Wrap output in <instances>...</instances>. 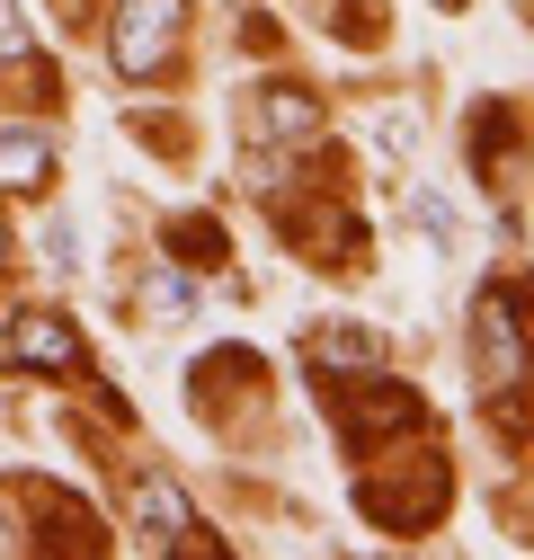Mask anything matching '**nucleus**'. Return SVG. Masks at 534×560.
I'll return each instance as SVG.
<instances>
[{
	"label": "nucleus",
	"instance_id": "f257e3e1",
	"mask_svg": "<svg viewBox=\"0 0 534 560\" xmlns=\"http://www.w3.org/2000/svg\"><path fill=\"white\" fill-rule=\"evenodd\" d=\"M445 489H454V480H445V454H400V471L374 463V471L357 480V508H365L383 534H428V516L445 508Z\"/></svg>",
	"mask_w": 534,
	"mask_h": 560
},
{
	"label": "nucleus",
	"instance_id": "f03ea898",
	"mask_svg": "<svg viewBox=\"0 0 534 560\" xmlns=\"http://www.w3.org/2000/svg\"><path fill=\"white\" fill-rule=\"evenodd\" d=\"M187 0H116V36H107V54H116V72L125 81H161L170 62H178V45H187Z\"/></svg>",
	"mask_w": 534,
	"mask_h": 560
},
{
	"label": "nucleus",
	"instance_id": "7ed1b4c3",
	"mask_svg": "<svg viewBox=\"0 0 534 560\" xmlns=\"http://www.w3.org/2000/svg\"><path fill=\"white\" fill-rule=\"evenodd\" d=\"M473 357H481V383L490 392H516L525 374H534V347H525V303L516 294H481V312H473Z\"/></svg>",
	"mask_w": 534,
	"mask_h": 560
},
{
	"label": "nucleus",
	"instance_id": "20e7f679",
	"mask_svg": "<svg viewBox=\"0 0 534 560\" xmlns=\"http://www.w3.org/2000/svg\"><path fill=\"white\" fill-rule=\"evenodd\" d=\"M0 365H10V374H62V383H72V374H81V329L62 320V312H19L10 329H0Z\"/></svg>",
	"mask_w": 534,
	"mask_h": 560
},
{
	"label": "nucleus",
	"instance_id": "39448f33",
	"mask_svg": "<svg viewBox=\"0 0 534 560\" xmlns=\"http://www.w3.org/2000/svg\"><path fill=\"white\" fill-rule=\"evenodd\" d=\"M277 232H294L321 267H348L365 249V223L348 214V205H312V196H277Z\"/></svg>",
	"mask_w": 534,
	"mask_h": 560
},
{
	"label": "nucleus",
	"instance_id": "423d86ee",
	"mask_svg": "<svg viewBox=\"0 0 534 560\" xmlns=\"http://www.w3.org/2000/svg\"><path fill=\"white\" fill-rule=\"evenodd\" d=\"M125 508H134V525H143L152 551H196V542H206V534H196V508L178 499V480H170V471H134Z\"/></svg>",
	"mask_w": 534,
	"mask_h": 560
},
{
	"label": "nucleus",
	"instance_id": "0eeeda50",
	"mask_svg": "<svg viewBox=\"0 0 534 560\" xmlns=\"http://www.w3.org/2000/svg\"><path fill=\"white\" fill-rule=\"evenodd\" d=\"M419 418H428V400H419L410 383H365V392L339 400V428H348L357 445H374V436H410Z\"/></svg>",
	"mask_w": 534,
	"mask_h": 560
},
{
	"label": "nucleus",
	"instance_id": "6e6552de",
	"mask_svg": "<svg viewBox=\"0 0 534 560\" xmlns=\"http://www.w3.org/2000/svg\"><path fill=\"white\" fill-rule=\"evenodd\" d=\"M249 133H258V143H312V133H321V98L312 90H258L249 98Z\"/></svg>",
	"mask_w": 534,
	"mask_h": 560
},
{
	"label": "nucleus",
	"instance_id": "1a4fd4ad",
	"mask_svg": "<svg viewBox=\"0 0 534 560\" xmlns=\"http://www.w3.org/2000/svg\"><path fill=\"white\" fill-rule=\"evenodd\" d=\"M303 357H312L321 374H365V365L383 357V338H374V329H357V320H321Z\"/></svg>",
	"mask_w": 534,
	"mask_h": 560
},
{
	"label": "nucleus",
	"instance_id": "9d476101",
	"mask_svg": "<svg viewBox=\"0 0 534 560\" xmlns=\"http://www.w3.org/2000/svg\"><path fill=\"white\" fill-rule=\"evenodd\" d=\"M45 178H54V143H45V133H0V187L27 196Z\"/></svg>",
	"mask_w": 534,
	"mask_h": 560
},
{
	"label": "nucleus",
	"instance_id": "9b49d317",
	"mask_svg": "<svg viewBox=\"0 0 534 560\" xmlns=\"http://www.w3.org/2000/svg\"><path fill=\"white\" fill-rule=\"evenodd\" d=\"M170 249H178L187 267H223V232H214V223H196V214L170 223Z\"/></svg>",
	"mask_w": 534,
	"mask_h": 560
},
{
	"label": "nucleus",
	"instance_id": "f8f14e48",
	"mask_svg": "<svg viewBox=\"0 0 534 560\" xmlns=\"http://www.w3.org/2000/svg\"><path fill=\"white\" fill-rule=\"evenodd\" d=\"M143 312L187 320V276H178V267H152V276H143Z\"/></svg>",
	"mask_w": 534,
	"mask_h": 560
},
{
	"label": "nucleus",
	"instance_id": "ddd939ff",
	"mask_svg": "<svg viewBox=\"0 0 534 560\" xmlns=\"http://www.w3.org/2000/svg\"><path fill=\"white\" fill-rule=\"evenodd\" d=\"M410 214H419V232H428V241H454V205H445L437 187H419V205H410Z\"/></svg>",
	"mask_w": 534,
	"mask_h": 560
},
{
	"label": "nucleus",
	"instance_id": "4468645a",
	"mask_svg": "<svg viewBox=\"0 0 534 560\" xmlns=\"http://www.w3.org/2000/svg\"><path fill=\"white\" fill-rule=\"evenodd\" d=\"M19 54H27V10L0 0V62H19Z\"/></svg>",
	"mask_w": 534,
	"mask_h": 560
},
{
	"label": "nucleus",
	"instance_id": "2eb2a0df",
	"mask_svg": "<svg viewBox=\"0 0 534 560\" xmlns=\"http://www.w3.org/2000/svg\"><path fill=\"white\" fill-rule=\"evenodd\" d=\"M0 551H19V525H10V508H0Z\"/></svg>",
	"mask_w": 534,
	"mask_h": 560
},
{
	"label": "nucleus",
	"instance_id": "dca6fc26",
	"mask_svg": "<svg viewBox=\"0 0 534 560\" xmlns=\"http://www.w3.org/2000/svg\"><path fill=\"white\" fill-rule=\"evenodd\" d=\"M437 10H463V0H437Z\"/></svg>",
	"mask_w": 534,
	"mask_h": 560
},
{
	"label": "nucleus",
	"instance_id": "f3484780",
	"mask_svg": "<svg viewBox=\"0 0 534 560\" xmlns=\"http://www.w3.org/2000/svg\"><path fill=\"white\" fill-rule=\"evenodd\" d=\"M0 258H10V232H0Z\"/></svg>",
	"mask_w": 534,
	"mask_h": 560
}]
</instances>
